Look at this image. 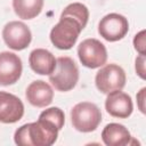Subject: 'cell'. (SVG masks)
<instances>
[{
	"label": "cell",
	"mask_w": 146,
	"mask_h": 146,
	"mask_svg": "<svg viewBox=\"0 0 146 146\" xmlns=\"http://www.w3.org/2000/svg\"><path fill=\"white\" fill-rule=\"evenodd\" d=\"M27 102L34 107H46L51 104L54 98V90L49 83L36 80L29 84L25 91Z\"/></svg>",
	"instance_id": "cell-12"
},
{
	"label": "cell",
	"mask_w": 146,
	"mask_h": 146,
	"mask_svg": "<svg viewBox=\"0 0 146 146\" xmlns=\"http://www.w3.org/2000/svg\"><path fill=\"white\" fill-rule=\"evenodd\" d=\"M82 30L83 27L78 21L67 16H60L59 22L50 31V41L56 48L68 50L75 44Z\"/></svg>",
	"instance_id": "cell-3"
},
{
	"label": "cell",
	"mask_w": 146,
	"mask_h": 146,
	"mask_svg": "<svg viewBox=\"0 0 146 146\" xmlns=\"http://www.w3.org/2000/svg\"><path fill=\"white\" fill-rule=\"evenodd\" d=\"M49 81L58 91L72 90L79 81V68L71 57L62 56L56 59V67L49 74Z\"/></svg>",
	"instance_id": "cell-2"
},
{
	"label": "cell",
	"mask_w": 146,
	"mask_h": 146,
	"mask_svg": "<svg viewBox=\"0 0 146 146\" xmlns=\"http://www.w3.org/2000/svg\"><path fill=\"white\" fill-rule=\"evenodd\" d=\"M24 115V104L15 95L0 91V122L16 123Z\"/></svg>",
	"instance_id": "cell-10"
},
{
	"label": "cell",
	"mask_w": 146,
	"mask_h": 146,
	"mask_svg": "<svg viewBox=\"0 0 146 146\" xmlns=\"http://www.w3.org/2000/svg\"><path fill=\"white\" fill-rule=\"evenodd\" d=\"M43 8V0H13V9L22 19L35 18Z\"/></svg>",
	"instance_id": "cell-15"
},
{
	"label": "cell",
	"mask_w": 146,
	"mask_h": 146,
	"mask_svg": "<svg viewBox=\"0 0 146 146\" xmlns=\"http://www.w3.org/2000/svg\"><path fill=\"white\" fill-rule=\"evenodd\" d=\"M71 122L80 132L95 131L102 122V112L98 106L90 102H81L71 110Z\"/></svg>",
	"instance_id": "cell-4"
},
{
	"label": "cell",
	"mask_w": 146,
	"mask_h": 146,
	"mask_svg": "<svg viewBox=\"0 0 146 146\" xmlns=\"http://www.w3.org/2000/svg\"><path fill=\"white\" fill-rule=\"evenodd\" d=\"M78 56L83 66L88 68H97L106 63L107 50L99 40L89 38L79 44Z\"/></svg>",
	"instance_id": "cell-6"
},
{
	"label": "cell",
	"mask_w": 146,
	"mask_h": 146,
	"mask_svg": "<svg viewBox=\"0 0 146 146\" xmlns=\"http://www.w3.org/2000/svg\"><path fill=\"white\" fill-rule=\"evenodd\" d=\"M125 72L116 64H107L103 66L95 76L97 89L103 94H110L115 90H122L125 86Z\"/></svg>",
	"instance_id": "cell-5"
},
{
	"label": "cell",
	"mask_w": 146,
	"mask_h": 146,
	"mask_svg": "<svg viewBox=\"0 0 146 146\" xmlns=\"http://www.w3.org/2000/svg\"><path fill=\"white\" fill-rule=\"evenodd\" d=\"M29 63L31 68L40 75H49L56 67L55 56L49 50L43 48L32 50L29 56Z\"/></svg>",
	"instance_id": "cell-13"
},
{
	"label": "cell",
	"mask_w": 146,
	"mask_h": 146,
	"mask_svg": "<svg viewBox=\"0 0 146 146\" xmlns=\"http://www.w3.org/2000/svg\"><path fill=\"white\" fill-rule=\"evenodd\" d=\"M23 71L22 59L14 52H0V86H10L16 83Z\"/></svg>",
	"instance_id": "cell-9"
},
{
	"label": "cell",
	"mask_w": 146,
	"mask_h": 146,
	"mask_svg": "<svg viewBox=\"0 0 146 146\" xmlns=\"http://www.w3.org/2000/svg\"><path fill=\"white\" fill-rule=\"evenodd\" d=\"M145 63H146V57L145 55H139L137 56L136 60H135V68H136V73L138 74V76L143 80L146 79V68H145Z\"/></svg>",
	"instance_id": "cell-19"
},
{
	"label": "cell",
	"mask_w": 146,
	"mask_h": 146,
	"mask_svg": "<svg viewBox=\"0 0 146 146\" xmlns=\"http://www.w3.org/2000/svg\"><path fill=\"white\" fill-rule=\"evenodd\" d=\"M39 119H43V120H47V121L54 123L58 130H60L65 123L64 112L59 107H50V108L44 110L39 115Z\"/></svg>",
	"instance_id": "cell-17"
},
{
	"label": "cell",
	"mask_w": 146,
	"mask_h": 146,
	"mask_svg": "<svg viewBox=\"0 0 146 146\" xmlns=\"http://www.w3.org/2000/svg\"><path fill=\"white\" fill-rule=\"evenodd\" d=\"M2 39L10 49L23 50L30 46L32 33L23 22L13 21L5 25L2 30Z\"/></svg>",
	"instance_id": "cell-8"
},
{
	"label": "cell",
	"mask_w": 146,
	"mask_h": 146,
	"mask_svg": "<svg viewBox=\"0 0 146 146\" xmlns=\"http://www.w3.org/2000/svg\"><path fill=\"white\" fill-rule=\"evenodd\" d=\"M60 16H67L71 17L80 23V25L84 29L88 19H89V10L86 5L81 2H73L65 7V9L62 11Z\"/></svg>",
	"instance_id": "cell-16"
},
{
	"label": "cell",
	"mask_w": 146,
	"mask_h": 146,
	"mask_svg": "<svg viewBox=\"0 0 146 146\" xmlns=\"http://www.w3.org/2000/svg\"><path fill=\"white\" fill-rule=\"evenodd\" d=\"M129 31L128 19L120 14L111 13L105 15L98 24V33L106 41L115 42L123 39Z\"/></svg>",
	"instance_id": "cell-7"
},
{
	"label": "cell",
	"mask_w": 146,
	"mask_h": 146,
	"mask_svg": "<svg viewBox=\"0 0 146 146\" xmlns=\"http://www.w3.org/2000/svg\"><path fill=\"white\" fill-rule=\"evenodd\" d=\"M146 31L141 30L133 38V47L139 55H146V41H145Z\"/></svg>",
	"instance_id": "cell-18"
},
{
	"label": "cell",
	"mask_w": 146,
	"mask_h": 146,
	"mask_svg": "<svg viewBox=\"0 0 146 146\" xmlns=\"http://www.w3.org/2000/svg\"><path fill=\"white\" fill-rule=\"evenodd\" d=\"M106 112L117 119H127L132 114L133 104L131 97L121 91L115 90L107 94V98L105 100Z\"/></svg>",
	"instance_id": "cell-11"
},
{
	"label": "cell",
	"mask_w": 146,
	"mask_h": 146,
	"mask_svg": "<svg viewBox=\"0 0 146 146\" xmlns=\"http://www.w3.org/2000/svg\"><path fill=\"white\" fill-rule=\"evenodd\" d=\"M145 94H146V88L145 87L141 88L139 90V92L137 94V105H138L139 111L143 114L146 113V110H145V98H146V96H145Z\"/></svg>",
	"instance_id": "cell-20"
},
{
	"label": "cell",
	"mask_w": 146,
	"mask_h": 146,
	"mask_svg": "<svg viewBox=\"0 0 146 146\" xmlns=\"http://www.w3.org/2000/svg\"><path fill=\"white\" fill-rule=\"evenodd\" d=\"M58 131L54 123L39 119L19 127L15 131L14 140L19 146H51L57 140Z\"/></svg>",
	"instance_id": "cell-1"
},
{
	"label": "cell",
	"mask_w": 146,
	"mask_h": 146,
	"mask_svg": "<svg viewBox=\"0 0 146 146\" xmlns=\"http://www.w3.org/2000/svg\"><path fill=\"white\" fill-rule=\"evenodd\" d=\"M102 140L107 146H125L131 144L132 137L123 124L108 123L102 131Z\"/></svg>",
	"instance_id": "cell-14"
}]
</instances>
